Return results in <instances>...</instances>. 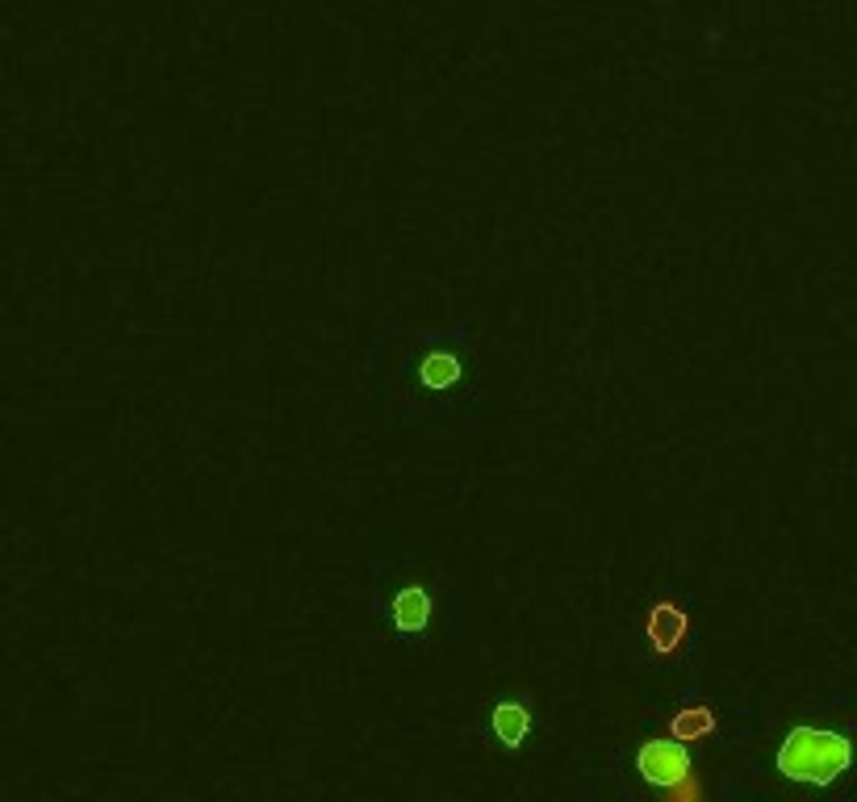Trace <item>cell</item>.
<instances>
[{
    "label": "cell",
    "mask_w": 857,
    "mask_h": 802,
    "mask_svg": "<svg viewBox=\"0 0 857 802\" xmlns=\"http://www.w3.org/2000/svg\"><path fill=\"white\" fill-rule=\"evenodd\" d=\"M849 740L833 732H790L778 749V769L799 782H833L849 769Z\"/></svg>",
    "instance_id": "6da1fadb"
},
{
    "label": "cell",
    "mask_w": 857,
    "mask_h": 802,
    "mask_svg": "<svg viewBox=\"0 0 857 802\" xmlns=\"http://www.w3.org/2000/svg\"><path fill=\"white\" fill-rule=\"evenodd\" d=\"M636 765H640V778H644V782L690 794V756H686V749L678 744L673 732L661 735V740H649L644 749L636 752Z\"/></svg>",
    "instance_id": "7a4b0ae2"
},
{
    "label": "cell",
    "mask_w": 857,
    "mask_h": 802,
    "mask_svg": "<svg viewBox=\"0 0 857 802\" xmlns=\"http://www.w3.org/2000/svg\"><path fill=\"white\" fill-rule=\"evenodd\" d=\"M686 615H682V606L678 602H657L649 611V640H652V648L661 652V656H669V652H678L682 648V640H686Z\"/></svg>",
    "instance_id": "3957f363"
},
{
    "label": "cell",
    "mask_w": 857,
    "mask_h": 802,
    "mask_svg": "<svg viewBox=\"0 0 857 802\" xmlns=\"http://www.w3.org/2000/svg\"><path fill=\"white\" fill-rule=\"evenodd\" d=\"M431 611H435V606H431V594L414 585V590H402V594H397L394 618L402 632H423L431 623Z\"/></svg>",
    "instance_id": "277c9868"
},
{
    "label": "cell",
    "mask_w": 857,
    "mask_h": 802,
    "mask_svg": "<svg viewBox=\"0 0 857 802\" xmlns=\"http://www.w3.org/2000/svg\"><path fill=\"white\" fill-rule=\"evenodd\" d=\"M494 732L506 749L523 744V735L532 732V711H528L523 702H502V706L494 711Z\"/></svg>",
    "instance_id": "5b68a950"
},
{
    "label": "cell",
    "mask_w": 857,
    "mask_h": 802,
    "mask_svg": "<svg viewBox=\"0 0 857 802\" xmlns=\"http://www.w3.org/2000/svg\"><path fill=\"white\" fill-rule=\"evenodd\" d=\"M669 732L678 735V740H703V735L716 732V715L695 702V706H686V711H678V715L669 719Z\"/></svg>",
    "instance_id": "8992f818"
},
{
    "label": "cell",
    "mask_w": 857,
    "mask_h": 802,
    "mask_svg": "<svg viewBox=\"0 0 857 802\" xmlns=\"http://www.w3.org/2000/svg\"><path fill=\"white\" fill-rule=\"evenodd\" d=\"M423 380H427L431 389H447V385H456L461 380V359L456 356H431L423 364Z\"/></svg>",
    "instance_id": "52a82bcc"
}]
</instances>
